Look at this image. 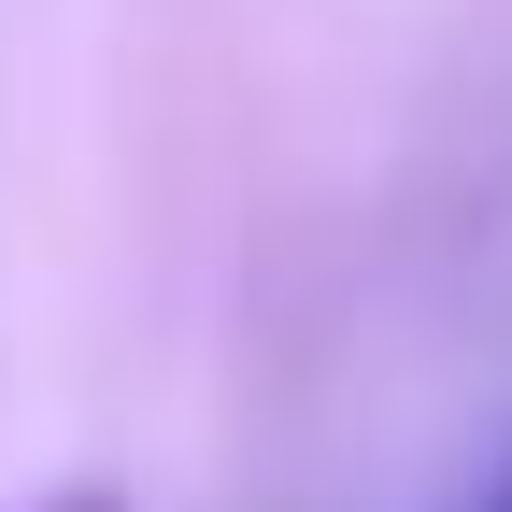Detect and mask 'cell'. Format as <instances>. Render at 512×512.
Returning a JSON list of instances; mask_svg holds the SVG:
<instances>
[{"label": "cell", "mask_w": 512, "mask_h": 512, "mask_svg": "<svg viewBox=\"0 0 512 512\" xmlns=\"http://www.w3.org/2000/svg\"><path fill=\"white\" fill-rule=\"evenodd\" d=\"M456 512H512V441H498V470H484V484H470Z\"/></svg>", "instance_id": "1"}, {"label": "cell", "mask_w": 512, "mask_h": 512, "mask_svg": "<svg viewBox=\"0 0 512 512\" xmlns=\"http://www.w3.org/2000/svg\"><path fill=\"white\" fill-rule=\"evenodd\" d=\"M57 512H114V498H57Z\"/></svg>", "instance_id": "2"}]
</instances>
